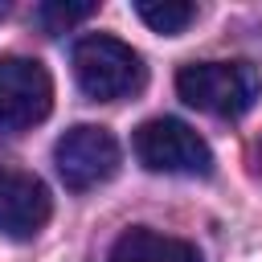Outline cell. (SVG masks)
Here are the masks:
<instances>
[{
	"label": "cell",
	"mask_w": 262,
	"mask_h": 262,
	"mask_svg": "<svg viewBox=\"0 0 262 262\" xmlns=\"http://www.w3.org/2000/svg\"><path fill=\"white\" fill-rule=\"evenodd\" d=\"M176 94L217 119H237L262 98V74L250 61H188L176 74Z\"/></svg>",
	"instance_id": "1"
},
{
	"label": "cell",
	"mask_w": 262,
	"mask_h": 262,
	"mask_svg": "<svg viewBox=\"0 0 262 262\" xmlns=\"http://www.w3.org/2000/svg\"><path fill=\"white\" fill-rule=\"evenodd\" d=\"M74 78L86 98L115 102V98L139 94L147 82V70H143V57L127 41L106 37V33H90L74 45Z\"/></svg>",
	"instance_id": "2"
},
{
	"label": "cell",
	"mask_w": 262,
	"mask_h": 262,
	"mask_svg": "<svg viewBox=\"0 0 262 262\" xmlns=\"http://www.w3.org/2000/svg\"><path fill=\"white\" fill-rule=\"evenodd\" d=\"M131 143H135V160L147 172H164V176H209L213 172V147L180 119H147Z\"/></svg>",
	"instance_id": "3"
},
{
	"label": "cell",
	"mask_w": 262,
	"mask_h": 262,
	"mask_svg": "<svg viewBox=\"0 0 262 262\" xmlns=\"http://www.w3.org/2000/svg\"><path fill=\"white\" fill-rule=\"evenodd\" d=\"M53 164L66 188H98L119 172V139L98 123H78L53 143Z\"/></svg>",
	"instance_id": "4"
},
{
	"label": "cell",
	"mask_w": 262,
	"mask_h": 262,
	"mask_svg": "<svg viewBox=\"0 0 262 262\" xmlns=\"http://www.w3.org/2000/svg\"><path fill=\"white\" fill-rule=\"evenodd\" d=\"M53 106V78L37 57H0V127L25 131L41 123Z\"/></svg>",
	"instance_id": "5"
},
{
	"label": "cell",
	"mask_w": 262,
	"mask_h": 262,
	"mask_svg": "<svg viewBox=\"0 0 262 262\" xmlns=\"http://www.w3.org/2000/svg\"><path fill=\"white\" fill-rule=\"evenodd\" d=\"M53 213V196L41 176L20 168H0V233L12 242L37 237Z\"/></svg>",
	"instance_id": "6"
},
{
	"label": "cell",
	"mask_w": 262,
	"mask_h": 262,
	"mask_svg": "<svg viewBox=\"0 0 262 262\" xmlns=\"http://www.w3.org/2000/svg\"><path fill=\"white\" fill-rule=\"evenodd\" d=\"M106 262H201V254L184 237H172V233L135 225V229L119 233V242L111 246V258Z\"/></svg>",
	"instance_id": "7"
},
{
	"label": "cell",
	"mask_w": 262,
	"mask_h": 262,
	"mask_svg": "<svg viewBox=\"0 0 262 262\" xmlns=\"http://www.w3.org/2000/svg\"><path fill=\"white\" fill-rule=\"evenodd\" d=\"M135 12L151 33H164V37H176L196 20V4H184V0H139Z\"/></svg>",
	"instance_id": "8"
},
{
	"label": "cell",
	"mask_w": 262,
	"mask_h": 262,
	"mask_svg": "<svg viewBox=\"0 0 262 262\" xmlns=\"http://www.w3.org/2000/svg\"><path fill=\"white\" fill-rule=\"evenodd\" d=\"M94 12V4H41L37 8V20L49 29V33H61V29H70V25H78V20H86Z\"/></svg>",
	"instance_id": "9"
},
{
	"label": "cell",
	"mask_w": 262,
	"mask_h": 262,
	"mask_svg": "<svg viewBox=\"0 0 262 262\" xmlns=\"http://www.w3.org/2000/svg\"><path fill=\"white\" fill-rule=\"evenodd\" d=\"M4 12H8V4H0V20H4Z\"/></svg>",
	"instance_id": "10"
}]
</instances>
